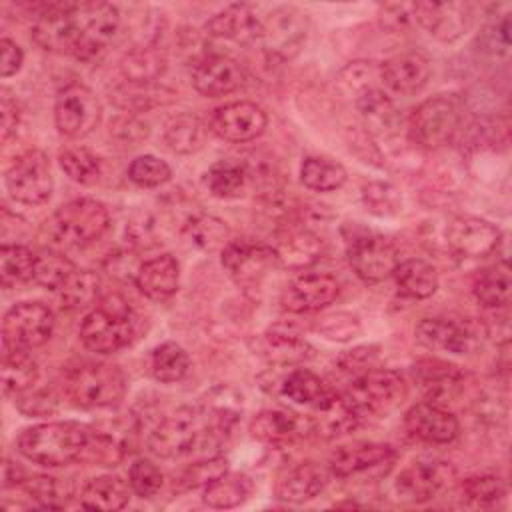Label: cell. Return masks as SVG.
Instances as JSON below:
<instances>
[{
    "mask_svg": "<svg viewBox=\"0 0 512 512\" xmlns=\"http://www.w3.org/2000/svg\"><path fill=\"white\" fill-rule=\"evenodd\" d=\"M250 490H252V484L248 476L224 472L222 476H218L216 480L204 486L202 500L210 508H220V510L236 508L246 502V498L250 496Z\"/></svg>",
    "mask_w": 512,
    "mask_h": 512,
    "instance_id": "cell-34",
    "label": "cell"
},
{
    "mask_svg": "<svg viewBox=\"0 0 512 512\" xmlns=\"http://www.w3.org/2000/svg\"><path fill=\"white\" fill-rule=\"evenodd\" d=\"M416 338L430 350H442L450 354H468L476 344L472 326L460 318L430 316L416 324Z\"/></svg>",
    "mask_w": 512,
    "mask_h": 512,
    "instance_id": "cell-20",
    "label": "cell"
},
{
    "mask_svg": "<svg viewBox=\"0 0 512 512\" xmlns=\"http://www.w3.org/2000/svg\"><path fill=\"white\" fill-rule=\"evenodd\" d=\"M18 398V408L28 416H46L56 412V398L48 392H24Z\"/></svg>",
    "mask_w": 512,
    "mask_h": 512,
    "instance_id": "cell-54",
    "label": "cell"
},
{
    "mask_svg": "<svg viewBox=\"0 0 512 512\" xmlns=\"http://www.w3.org/2000/svg\"><path fill=\"white\" fill-rule=\"evenodd\" d=\"M278 264L274 248L252 240H230L222 248V266L242 284H256L270 266Z\"/></svg>",
    "mask_w": 512,
    "mask_h": 512,
    "instance_id": "cell-19",
    "label": "cell"
},
{
    "mask_svg": "<svg viewBox=\"0 0 512 512\" xmlns=\"http://www.w3.org/2000/svg\"><path fill=\"white\" fill-rule=\"evenodd\" d=\"M4 182L10 198L26 206L44 204L54 188L48 158L40 150H28L18 156L6 170Z\"/></svg>",
    "mask_w": 512,
    "mask_h": 512,
    "instance_id": "cell-11",
    "label": "cell"
},
{
    "mask_svg": "<svg viewBox=\"0 0 512 512\" xmlns=\"http://www.w3.org/2000/svg\"><path fill=\"white\" fill-rule=\"evenodd\" d=\"M54 312L42 302H18L2 320V346L12 352H30L42 346L54 330Z\"/></svg>",
    "mask_w": 512,
    "mask_h": 512,
    "instance_id": "cell-9",
    "label": "cell"
},
{
    "mask_svg": "<svg viewBox=\"0 0 512 512\" xmlns=\"http://www.w3.org/2000/svg\"><path fill=\"white\" fill-rule=\"evenodd\" d=\"M362 422L390 412L406 396L404 378L396 370L370 368L358 374L342 392Z\"/></svg>",
    "mask_w": 512,
    "mask_h": 512,
    "instance_id": "cell-7",
    "label": "cell"
},
{
    "mask_svg": "<svg viewBox=\"0 0 512 512\" xmlns=\"http://www.w3.org/2000/svg\"><path fill=\"white\" fill-rule=\"evenodd\" d=\"M394 280L396 288L402 296L406 298H428L436 292L438 288V272L436 268L420 258H410L404 262H398L394 270Z\"/></svg>",
    "mask_w": 512,
    "mask_h": 512,
    "instance_id": "cell-31",
    "label": "cell"
},
{
    "mask_svg": "<svg viewBox=\"0 0 512 512\" xmlns=\"http://www.w3.org/2000/svg\"><path fill=\"white\" fill-rule=\"evenodd\" d=\"M248 168L244 162L220 160L206 174V186L216 198H238L248 184Z\"/></svg>",
    "mask_w": 512,
    "mask_h": 512,
    "instance_id": "cell-38",
    "label": "cell"
},
{
    "mask_svg": "<svg viewBox=\"0 0 512 512\" xmlns=\"http://www.w3.org/2000/svg\"><path fill=\"white\" fill-rule=\"evenodd\" d=\"M338 280L324 272H302L288 282L282 292V308L294 314L322 310L336 300Z\"/></svg>",
    "mask_w": 512,
    "mask_h": 512,
    "instance_id": "cell-17",
    "label": "cell"
},
{
    "mask_svg": "<svg viewBox=\"0 0 512 512\" xmlns=\"http://www.w3.org/2000/svg\"><path fill=\"white\" fill-rule=\"evenodd\" d=\"M228 472V464L222 456H210V458H200L194 464H188L182 474H180V484L184 488H196V486H206L218 476Z\"/></svg>",
    "mask_w": 512,
    "mask_h": 512,
    "instance_id": "cell-52",
    "label": "cell"
},
{
    "mask_svg": "<svg viewBox=\"0 0 512 512\" xmlns=\"http://www.w3.org/2000/svg\"><path fill=\"white\" fill-rule=\"evenodd\" d=\"M102 120V104L96 94L80 84L72 82L64 86L54 102V122L62 136L84 138Z\"/></svg>",
    "mask_w": 512,
    "mask_h": 512,
    "instance_id": "cell-10",
    "label": "cell"
},
{
    "mask_svg": "<svg viewBox=\"0 0 512 512\" xmlns=\"http://www.w3.org/2000/svg\"><path fill=\"white\" fill-rule=\"evenodd\" d=\"M0 50H2L0 74H2V78H8V76H12V74H16L20 70L24 54H22L20 46L16 42H12L10 38H2Z\"/></svg>",
    "mask_w": 512,
    "mask_h": 512,
    "instance_id": "cell-55",
    "label": "cell"
},
{
    "mask_svg": "<svg viewBox=\"0 0 512 512\" xmlns=\"http://www.w3.org/2000/svg\"><path fill=\"white\" fill-rule=\"evenodd\" d=\"M128 484L140 498H152L160 492L164 484V476L154 462L146 458H138L132 462L128 470Z\"/></svg>",
    "mask_w": 512,
    "mask_h": 512,
    "instance_id": "cell-50",
    "label": "cell"
},
{
    "mask_svg": "<svg viewBox=\"0 0 512 512\" xmlns=\"http://www.w3.org/2000/svg\"><path fill=\"white\" fill-rule=\"evenodd\" d=\"M462 494L474 504H492L506 494V488L496 474H478L462 482Z\"/></svg>",
    "mask_w": 512,
    "mask_h": 512,
    "instance_id": "cell-51",
    "label": "cell"
},
{
    "mask_svg": "<svg viewBox=\"0 0 512 512\" xmlns=\"http://www.w3.org/2000/svg\"><path fill=\"white\" fill-rule=\"evenodd\" d=\"M246 82L244 68L228 56L210 54L192 68V86L206 98H220L236 92Z\"/></svg>",
    "mask_w": 512,
    "mask_h": 512,
    "instance_id": "cell-18",
    "label": "cell"
},
{
    "mask_svg": "<svg viewBox=\"0 0 512 512\" xmlns=\"http://www.w3.org/2000/svg\"><path fill=\"white\" fill-rule=\"evenodd\" d=\"M510 290H512V280H510V268L506 262H500L482 270L472 284V292L476 300L486 308L506 306L510 302Z\"/></svg>",
    "mask_w": 512,
    "mask_h": 512,
    "instance_id": "cell-36",
    "label": "cell"
},
{
    "mask_svg": "<svg viewBox=\"0 0 512 512\" xmlns=\"http://www.w3.org/2000/svg\"><path fill=\"white\" fill-rule=\"evenodd\" d=\"M300 180L314 192H332L346 182V170L330 158L308 156L300 166Z\"/></svg>",
    "mask_w": 512,
    "mask_h": 512,
    "instance_id": "cell-39",
    "label": "cell"
},
{
    "mask_svg": "<svg viewBox=\"0 0 512 512\" xmlns=\"http://www.w3.org/2000/svg\"><path fill=\"white\" fill-rule=\"evenodd\" d=\"M300 420L288 410H262L250 422V434L268 444H282L298 434Z\"/></svg>",
    "mask_w": 512,
    "mask_h": 512,
    "instance_id": "cell-33",
    "label": "cell"
},
{
    "mask_svg": "<svg viewBox=\"0 0 512 512\" xmlns=\"http://www.w3.org/2000/svg\"><path fill=\"white\" fill-rule=\"evenodd\" d=\"M396 452L388 444L380 442H364V444H350L338 448L330 456V470L338 478H348L362 474L366 470H374L380 466H390Z\"/></svg>",
    "mask_w": 512,
    "mask_h": 512,
    "instance_id": "cell-25",
    "label": "cell"
},
{
    "mask_svg": "<svg viewBox=\"0 0 512 512\" xmlns=\"http://www.w3.org/2000/svg\"><path fill=\"white\" fill-rule=\"evenodd\" d=\"M404 428L410 436L428 444H448L458 436V418L440 404L418 402L404 414Z\"/></svg>",
    "mask_w": 512,
    "mask_h": 512,
    "instance_id": "cell-22",
    "label": "cell"
},
{
    "mask_svg": "<svg viewBox=\"0 0 512 512\" xmlns=\"http://www.w3.org/2000/svg\"><path fill=\"white\" fill-rule=\"evenodd\" d=\"M500 242V230L476 216H456L446 226V244L458 258H486Z\"/></svg>",
    "mask_w": 512,
    "mask_h": 512,
    "instance_id": "cell-16",
    "label": "cell"
},
{
    "mask_svg": "<svg viewBox=\"0 0 512 512\" xmlns=\"http://www.w3.org/2000/svg\"><path fill=\"white\" fill-rule=\"evenodd\" d=\"M60 298L66 308H84L100 302V278L92 270H76L60 288Z\"/></svg>",
    "mask_w": 512,
    "mask_h": 512,
    "instance_id": "cell-46",
    "label": "cell"
},
{
    "mask_svg": "<svg viewBox=\"0 0 512 512\" xmlns=\"http://www.w3.org/2000/svg\"><path fill=\"white\" fill-rule=\"evenodd\" d=\"M362 202L366 210L376 216H394L402 208V196L398 188L388 182H368L362 188Z\"/></svg>",
    "mask_w": 512,
    "mask_h": 512,
    "instance_id": "cell-48",
    "label": "cell"
},
{
    "mask_svg": "<svg viewBox=\"0 0 512 512\" xmlns=\"http://www.w3.org/2000/svg\"><path fill=\"white\" fill-rule=\"evenodd\" d=\"M98 304L80 324L82 344L96 354H112L132 344L138 334V318L128 302L110 296Z\"/></svg>",
    "mask_w": 512,
    "mask_h": 512,
    "instance_id": "cell-3",
    "label": "cell"
},
{
    "mask_svg": "<svg viewBox=\"0 0 512 512\" xmlns=\"http://www.w3.org/2000/svg\"><path fill=\"white\" fill-rule=\"evenodd\" d=\"M184 234L190 244L208 252L220 246L224 248L228 244V226L220 218L210 214L192 216L184 226Z\"/></svg>",
    "mask_w": 512,
    "mask_h": 512,
    "instance_id": "cell-45",
    "label": "cell"
},
{
    "mask_svg": "<svg viewBox=\"0 0 512 512\" xmlns=\"http://www.w3.org/2000/svg\"><path fill=\"white\" fill-rule=\"evenodd\" d=\"M190 358L176 342H164L150 354V372L158 382H178L188 374Z\"/></svg>",
    "mask_w": 512,
    "mask_h": 512,
    "instance_id": "cell-42",
    "label": "cell"
},
{
    "mask_svg": "<svg viewBox=\"0 0 512 512\" xmlns=\"http://www.w3.org/2000/svg\"><path fill=\"white\" fill-rule=\"evenodd\" d=\"M268 126L266 112L248 100L224 104L214 110L210 118V130L226 142H250L258 138Z\"/></svg>",
    "mask_w": 512,
    "mask_h": 512,
    "instance_id": "cell-15",
    "label": "cell"
},
{
    "mask_svg": "<svg viewBox=\"0 0 512 512\" xmlns=\"http://www.w3.org/2000/svg\"><path fill=\"white\" fill-rule=\"evenodd\" d=\"M328 474L316 462H300L286 470L276 482V498L302 504L316 498L326 486Z\"/></svg>",
    "mask_w": 512,
    "mask_h": 512,
    "instance_id": "cell-27",
    "label": "cell"
},
{
    "mask_svg": "<svg viewBox=\"0 0 512 512\" xmlns=\"http://www.w3.org/2000/svg\"><path fill=\"white\" fill-rule=\"evenodd\" d=\"M430 62L420 52L398 54L380 64V82L396 96H412L430 80Z\"/></svg>",
    "mask_w": 512,
    "mask_h": 512,
    "instance_id": "cell-23",
    "label": "cell"
},
{
    "mask_svg": "<svg viewBox=\"0 0 512 512\" xmlns=\"http://www.w3.org/2000/svg\"><path fill=\"white\" fill-rule=\"evenodd\" d=\"M346 254L356 276L370 284L390 278L400 262L396 246L374 232H360L348 238Z\"/></svg>",
    "mask_w": 512,
    "mask_h": 512,
    "instance_id": "cell-12",
    "label": "cell"
},
{
    "mask_svg": "<svg viewBox=\"0 0 512 512\" xmlns=\"http://www.w3.org/2000/svg\"><path fill=\"white\" fill-rule=\"evenodd\" d=\"M170 176H172L170 166L164 160H160L152 154H144V156L134 158L130 168H128V178L134 184L146 186V188L160 186V184L168 182Z\"/></svg>",
    "mask_w": 512,
    "mask_h": 512,
    "instance_id": "cell-49",
    "label": "cell"
},
{
    "mask_svg": "<svg viewBox=\"0 0 512 512\" xmlns=\"http://www.w3.org/2000/svg\"><path fill=\"white\" fill-rule=\"evenodd\" d=\"M74 262L58 250L44 248L36 254L32 280L48 290H60L76 272Z\"/></svg>",
    "mask_w": 512,
    "mask_h": 512,
    "instance_id": "cell-41",
    "label": "cell"
},
{
    "mask_svg": "<svg viewBox=\"0 0 512 512\" xmlns=\"http://www.w3.org/2000/svg\"><path fill=\"white\" fill-rule=\"evenodd\" d=\"M130 500V490L124 480L112 474L90 478L80 490V504L88 510H122Z\"/></svg>",
    "mask_w": 512,
    "mask_h": 512,
    "instance_id": "cell-30",
    "label": "cell"
},
{
    "mask_svg": "<svg viewBox=\"0 0 512 512\" xmlns=\"http://www.w3.org/2000/svg\"><path fill=\"white\" fill-rule=\"evenodd\" d=\"M36 254L22 244H2L0 248V282L4 288L32 280Z\"/></svg>",
    "mask_w": 512,
    "mask_h": 512,
    "instance_id": "cell-44",
    "label": "cell"
},
{
    "mask_svg": "<svg viewBox=\"0 0 512 512\" xmlns=\"http://www.w3.org/2000/svg\"><path fill=\"white\" fill-rule=\"evenodd\" d=\"M332 390L310 370L296 368L282 382V394L300 406L316 408Z\"/></svg>",
    "mask_w": 512,
    "mask_h": 512,
    "instance_id": "cell-40",
    "label": "cell"
},
{
    "mask_svg": "<svg viewBox=\"0 0 512 512\" xmlns=\"http://www.w3.org/2000/svg\"><path fill=\"white\" fill-rule=\"evenodd\" d=\"M166 68L164 54L154 46H136L120 60V72L128 82L152 84Z\"/></svg>",
    "mask_w": 512,
    "mask_h": 512,
    "instance_id": "cell-35",
    "label": "cell"
},
{
    "mask_svg": "<svg viewBox=\"0 0 512 512\" xmlns=\"http://www.w3.org/2000/svg\"><path fill=\"white\" fill-rule=\"evenodd\" d=\"M70 54L90 62L106 52L120 30V12L110 2H70Z\"/></svg>",
    "mask_w": 512,
    "mask_h": 512,
    "instance_id": "cell-4",
    "label": "cell"
},
{
    "mask_svg": "<svg viewBox=\"0 0 512 512\" xmlns=\"http://www.w3.org/2000/svg\"><path fill=\"white\" fill-rule=\"evenodd\" d=\"M60 166L66 176L78 184H94L102 174L100 158L82 146L66 148L60 154Z\"/></svg>",
    "mask_w": 512,
    "mask_h": 512,
    "instance_id": "cell-47",
    "label": "cell"
},
{
    "mask_svg": "<svg viewBox=\"0 0 512 512\" xmlns=\"http://www.w3.org/2000/svg\"><path fill=\"white\" fill-rule=\"evenodd\" d=\"M278 264L290 270H304L318 262L324 252V242L310 230H292L274 248Z\"/></svg>",
    "mask_w": 512,
    "mask_h": 512,
    "instance_id": "cell-29",
    "label": "cell"
},
{
    "mask_svg": "<svg viewBox=\"0 0 512 512\" xmlns=\"http://www.w3.org/2000/svg\"><path fill=\"white\" fill-rule=\"evenodd\" d=\"M136 288L150 300L170 298L180 284V266L172 254H160L140 264L136 278Z\"/></svg>",
    "mask_w": 512,
    "mask_h": 512,
    "instance_id": "cell-26",
    "label": "cell"
},
{
    "mask_svg": "<svg viewBox=\"0 0 512 512\" xmlns=\"http://www.w3.org/2000/svg\"><path fill=\"white\" fill-rule=\"evenodd\" d=\"M460 122V104L452 96L440 94L414 108L408 122V132L416 146L424 150H438L454 140Z\"/></svg>",
    "mask_w": 512,
    "mask_h": 512,
    "instance_id": "cell-8",
    "label": "cell"
},
{
    "mask_svg": "<svg viewBox=\"0 0 512 512\" xmlns=\"http://www.w3.org/2000/svg\"><path fill=\"white\" fill-rule=\"evenodd\" d=\"M412 16L436 40L454 42L474 24L470 2H414Z\"/></svg>",
    "mask_w": 512,
    "mask_h": 512,
    "instance_id": "cell-13",
    "label": "cell"
},
{
    "mask_svg": "<svg viewBox=\"0 0 512 512\" xmlns=\"http://www.w3.org/2000/svg\"><path fill=\"white\" fill-rule=\"evenodd\" d=\"M236 418L228 406L178 408L152 430L148 448L160 458H184L198 452L202 458H210L206 448H216Z\"/></svg>",
    "mask_w": 512,
    "mask_h": 512,
    "instance_id": "cell-1",
    "label": "cell"
},
{
    "mask_svg": "<svg viewBox=\"0 0 512 512\" xmlns=\"http://www.w3.org/2000/svg\"><path fill=\"white\" fill-rule=\"evenodd\" d=\"M92 430L80 422H46L26 428L18 436V450L40 466H66L84 456Z\"/></svg>",
    "mask_w": 512,
    "mask_h": 512,
    "instance_id": "cell-2",
    "label": "cell"
},
{
    "mask_svg": "<svg viewBox=\"0 0 512 512\" xmlns=\"http://www.w3.org/2000/svg\"><path fill=\"white\" fill-rule=\"evenodd\" d=\"M454 476V468L444 460H416L398 474L396 490L404 500L426 502L434 498Z\"/></svg>",
    "mask_w": 512,
    "mask_h": 512,
    "instance_id": "cell-21",
    "label": "cell"
},
{
    "mask_svg": "<svg viewBox=\"0 0 512 512\" xmlns=\"http://www.w3.org/2000/svg\"><path fill=\"white\" fill-rule=\"evenodd\" d=\"M416 378L422 386L426 402L442 404L454 398L462 386V372L440 360H424L416 366Z\"/></svg>",
    "mask_w": 512,
    "mask_h": 512,
    "instance_id": "cell-28",
    "label": "cell"
},
{
    "mask_svg": "<svg viewBox=\"0 0 512 512\" xmlns=\"http://www.w3.org/2000/svg\"><path fill=\"white\" fill-rule=\"evenodd\" d=\"M26 496L42 508H64L74 496V486L56 476H34L20 482Z\"/></svg>",
    "mask_w": 512,
    "mask_h": 512,
    "instance_id": "cell-43",
    "label": "cell"
},
{
    "mask_svg": "<svg viewBox=\"0 0 512 512\" xmlns=\"http://www.w3.org/2000/svg\"><path fill=\"white\" fill-rule=\"evenodd\" d=\"M64 394L80 408H110L126 394V376L116 364L86 362L66 372Z\"/></svg>",
    "mask_w": 512,
    "mask_h": 512,
    "instance_id": "cell-6",
    "label": "cell"
},
{
    "mask_svg": "<svg viewBox=\"0 0 512 512\" xmlns=\"http://www.w3.org/2000/svg\"><path fill=\"white\" fill-rule=\"evenodd\" d=\"M318 330L322 336H326L328 340H338V342H346L350 338H356L362 330L358 316L350 314V312H338L332 316H326L320 324Z\"/></svg>",
    "mask_w": 512,
    "mask_h": 512,
    "instance_id": "cell-53",
    "label": "cell"
},
{
    "mask_svg": "<svg viewBox=\"0 0 512 512\" xmlns=\"http://www.w3.org/2000/svg\"><path fill=\"white\" fill-rule=\"evenodd\" d=\"M164 142L174 154L198 152L206 142V126L190 112L176 114L164 126Z\"/></svg>",
    "mask_w": 512,
    "mask_h": 512,
    "instance_id": "cell-32",
    "label": "cell"
},
{
    "mask_svg": "<svg viewBox=\"0 0 512 512\" xmlns=\"http://www.w3.org/2000/svg\"><path fill=\"white\" fill-rule=\"evenodd\" d=\"M0 116H2V122H0L2 142H6L10 138V134L16 130L18 116H20L16 102L8 94H2V98H0Z\"/></svg>",
    "mask_w": 512,
    "mask_h": 512,
    "instance_id": "cell-56",
    "label": "cell"
},
{
    "mask_svg": "<svg viewBox=\"0 0 512 512\" xmlns=\"http://www.w3.org/2000/svg\"><path fill=\"white\" fill-rule=\"evenodd\" d=\"M372 360H374V354L370 352V348H356V350H350L344 358H342V368L348 370V372H356L362 374L366 370L372 368Z\"/></svg>",
    "mask_w": 512,
    "mask_h": 512,
    "instance_id": "cell-57",
    "label": "cell"
},
{
    "mask_svg": "<svg viewBox=\"0 0 512 512\" xmlns=\"http://www.w3.org/2000/svg\"><path fill=\"white\" fill-rule=\"evenodd\" d=\"M38 380V366L28 352L4 350L2 354V390L6 396H20Z\"/></svg>",
    "mask_w": 512,
    "mask_h": 512,
    "instance_id": "cell-37",
    "label": "cell"
},
{
    "mask_svg": "<svg viewBox=\"0 0 512 512\" xmlns=\"http://www.w3.org/2000/svg\"><path fill=\"white\" fill-rule=\"evenodd\" d=\"M110 226L108 210L94 198H76L62 204L46 222L48 240L62 248H82L96 242Z\"/></svg>",
    "mask_w": 512,
    "mask_h": 512,
    "instance_id": "cell-5",
    "label": "cell"
},
{
    "mask_svg": "<svg viewBox=\"0 0 512 512\" xmlns=\"http://www.w3.org/2000/svg\"><path fill=\"white\" fill-rule=\"evenodd\" d=\"M308 36V18L294 6H280L262 20V46L280 58L298 54Z\"/></svg>",
    "mask_w": 512,
    "mask_h": 512,
    "instance_id": "cell-14",
    "label": "cell"
},
{
    "mask_svg": "<svg viewBox=\"0 0 512 512\" xmlns=\"http://www.w3.org/2000/svg\"><path fill=\"white\" fill-rule=\"evenodd\" d=\"M206 32L212 38L252 44L260 40L262 20L248 4H230L206 22Z\"/></svg>",
    "mask_w": 512,
    "mask_h": 512,
    "instance_id": "cell-24",
    "label": "cell"
}]
</instances>
